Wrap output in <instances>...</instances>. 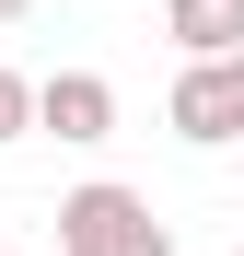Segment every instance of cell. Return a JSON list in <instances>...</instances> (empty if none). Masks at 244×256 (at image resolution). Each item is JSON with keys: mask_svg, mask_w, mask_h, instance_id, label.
<instances>
[{"mask_svg": "<svg viewBox=\"0 0 244 256\" xmlns=\"http://www.w3.org/2000/svg\"><path fill=\"white\" fill-rule=\"evenodd\" d=\"M58 256H175V233L151 222V198H140V186L93 175V186H70V198H58Z\"/></svg>", "mask_w": 244, "mask_h": 256, "instance_id": "1", "label": "cell"}, {"mask_svg": "<svg viewBox=\"0 0 244 256\" xmlns=\"http://www.w3.org/2000/svg\"><path fill=\"white\" fill-rule=\"evenodd\" d=\"M163 116H175V140H186V152L244 140V58H186V70H175V94H163Z\"/></svg>", "mask_w": 244, "mask_h": 256, "instance_id": "2", "label": "cell"}, {"mask_svg": "<svg viewBox=\"0 0 244 256\" xmlns=\"http://www.w3.org/2000/svg\"><path fill=\"white\" fill-rule=\"evenodd\" d=\"M35 128L70 140V152L116 140V82H105V70H47V82H35Z\"/></svg>", "mask_w": 244, "mask_h": 256, "instance_id": "3", "label": "cell"}, {"mask_svg": "<svg viewBox=\"0 0 244 256\" xmlns=\"http://www.w3.org/2000/svg\"><path fill=\"white\" fill-rule=\"evenodd\" d=\"M163 35L186 58H244V0H163Z\"/></svg>", "mask_w": 244, "mask_h": 256, "instance_id": "4", "label": "cell"}, {"mask_svg": "<svg viewBox=\"0 0 244 256\" xmlns=\"http://www.w3.org/2000/svg\"><path fill=\"white\" fill-rule=\"evenodd\" d=\"M0 140H35V82L0 58Z\"/></svg>", "mask_w": 244, "mask_h": 256, "instance_id": "5", "label": "cell"}, {"mask_svg": "<svg viewBox=\"0 0 244 256\" xmlns=\"http://www.w3.org/2000/svg\"><path fill=\"white\" fill-rule=\"evenodd\" d=\"M23 12H35V0H0V24H23Z\"/></svg>", "mask_w": 244, "mask_h": 256, "instance_id": "6", "label": "cell"}, {"mask_svg": "<svg viewBox=\"0 0 244 256\" xmlns=\"http://www.w3.org/2000/svg\"><path fill=\"white\" fill-rule=\"evenodd\" d=\"M233 256H244V244H233Z\"/></svg>", "mask_w": 244, "mask_h": 256, "instance_id": "7", "label": "cell"}]
</instances>
